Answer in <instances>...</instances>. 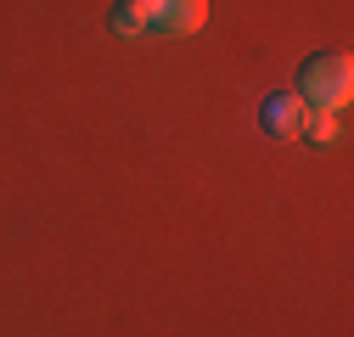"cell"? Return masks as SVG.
Returning a JSON list of instances; mask_svg holds the SVG:
<instances>
[{
    "mask_svg": "<svg viewBox=\"0 0 354 337\" xmlns=\"http://www.w3.org/2000/svg\"><path fill=\"white\" fill-rule=\"evenodd\" d=\"M309 113H343L354 102V62L343 51H326V57H309L298 68V90H292Z\"/></svg>",
    "mask_w": 354,
    "mask_h": 337,
    "instance_id": "obj_1",
    "label": "cell"
},
{
    "mask_svg": "<svg viewBox=\"0 0 354 337\" xmlns=\"http://www.w3.org/2000/svg\"><path fill=\"white\" fill-rule=\"evenodd\" d=\"M208 23V0H158L152 12V34H169V39H186Z\"/></svg>",
    "mask_w": 354,
    "mask_h": 337,
    "instance_id": "obj_2",
    "label": "cell"
},
{
    "mask_svg": "<svg viewBox=\"0 0 354 337\" xmlns=\"http://www.w3.org/2000/svg\"><path fill=\"white\" fill-rule=\"evenodd\" d=\"M304 102L292 96V90H281V96H270V102H264L259 107V118H264V135H276V141H287V135H298L304 130Z\"/></svg>",
    "mask_w": 354,
    "mask_h": 337,
    "instance_id": "obj_3",
    "label": "cell"
},
{
    "mask_svg": "<svg viewBox=\"0 0 354 337\" xmlns=\"http://www.w3.org/2000/svg\"><path fill=\"white\" fill-rule=\"evenodd\" d=\"M152 12H158V0H118V6H113V34L118 39L152 34Z\"/></svg>",
    "mask_w": 354,
    "mask_h": 337,
    "instance_id": "obj_4",
    "label": "cell"
},
{
    "mask_svg": "<svg viewBox=\"0 0 354 337\" xmlns=\"http://www.w3.org/2000/svg\"><path fill=\"white\" fill-rule=\"evenodd\" d=\"M298 135H309L315 146H332L343 135V124H337V113H304V130Z\"/></svg>",
    "mask_w": 354,
    "mask_h": 337,
    "instance_id": "obj_5",
    "label": "cell"
}]
</instances>
